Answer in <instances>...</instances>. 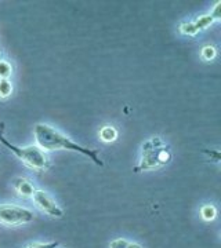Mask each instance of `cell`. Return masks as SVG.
<instances>
[{
  "label": "cell",
  "mask_w": 221,
  "mask_h": 248,
  "mask_svg": "<svg viewBox=\"0 0 221 248\" xmlns=\"http://www.w3.org/2000/svg\"><path fill=\"white\" fill-rule=\"evenodd\" d=\"M11 66L10 63L4 61H0V79H9V76L11 75Z\"/></svg>",
  "instance_id": "cell-11"
},
{
  "label": "cell",
  "mask_w": 221,
  "mask_h": 248,
  "mask_svg": "<svg viewBox=\"0 0 221 248\" xmlns=\"http://www.w3.org/2000/svg\"><path fill=\"white\" fill-rule=\"evenodd\" d=\"M13 91V86L9 79H0V97H9Z\"/></svg>",
  "instance_id": "cell-9"
},
{
  "label": "cell",
  "mask_w": 221,
  "mask_h": 248,
  "mask_svg": "<svg viewBox=\"0 0 221 248\" xmlns=\"http://www.w3.org/2000/svg\"><path fill=\"white\" fill-rule=\"evenodd\" d=\"M13 186L16 187V190H17L18 193L21 196H24V197H32L34 193H35L34 185L25 178H16L13 181Z\"/></svg>",
  "instance_id": "cell-7"
},
{
  "label": "cell",
  "mask_w": 221,
  "mask_h": 248,
  "mask_svg": "<svg viewBox=\"0 0 221 248\" xmlns=\"http://www.w3.org/2000/svg\"><path fill=\"white\" fill-rule=\"evenodd\" d=\"M58 247V243L57 241H53V243H36V244H32L28 248H57Z\"/></svg>",
  "instance_id": "cell-12"
},
{
  "label": "cell",
  "mask_w": 221,
  "mask_h": 248,
  "mask_svg": "<svg viewBox=\"0 0 221 248\" xmlns=\"http://www.w3.org/2000/svg\"><path fill=\"white\" fill-rule=\"evenodd\" d=\"M127 248H141V246L134 244V243H129V244H127Z\"/></svg>",
  "instance_id": "cell-16"
},
{
  "label": "cell",
  "mask_w": 221,
  "mask_h": 248,
  "mask_svg": "<svg viewBox=\"0 0 221 248\" xmlns=\"http://www.w3.org/2000/svg\"><path fill=\"white\" fill-rule=\"evenodd\" d=\"M171 159V153L169 148L162 142L160 138H151L142 145V156L140 164L134 169V172H141L148 170L156 169L168 164Z\"/></svg>",
  "instance_id": "cell-2"
},
{
  "label": "cell",
  "mask_w": 221,
  "mask_h": 248,
  "mask_svg": "<svg viewBox=\"0 0 221 248\" xmlns=\"http://www.w3.org/2000/svg\"><path fill=\"white\" fill-rule=\"evenodd\" d=\"M35 140L37 146L44 151H72L82 153L85 156H87L94 164H97L100 167L104 166V163L100 160V151L98 149H88L85 146H80L79 143L73 142L68 137H65L60 131L54 130L53 127L47 125V124H36L35 125Z\"/></svg>",
  "instance_id": "cell-1"
},
{
  "label": "cell",
  "mask_w": 221,
  "mask_h": 248,
  "mask_svg": "<svg viewBox=\"0 0 221 248\" xmlns=\"http://www.w3.org/2000/svg\"><path fill=\"white\" fill-rule=\"evenodd\" d=\"M214 48L213 47H204V50H202V57H204V60H212L213 57H214Z\"/></svg>",
  "instance_id": "cell-14"
},
{
  "label": "cell",
  "mask_w": 221,
  "mask_h": 248,
  "mask_svg": "<svg viewBox=\"0 0 221 248\" xmlns=\"http://www.w3.org/2000/svg\"><path fill=\"white\" fill-rule=\"evenodd\" d=\"M201 213H202V217H204L206 221H212V219H214V217H216V208L213 205H204Z\"/></svg>",
  "instance_id": "cell-10"
},
{
  "label": "cell",
  "mask_w": 221,
  "mask_h": 248,
  "mask_svg": "<svg viewBox=\"0 0 221 248\" xmlns=\"http://www.w3.org/2000/svg\"><path fill=\"white\" fill-rule=\"evenodd\" d=\"M116 130L114 127H104L101 131H100V137H101V140L105 142H111V141H115L116 140Z\"/></svg>",
  "instance_id": "cell-8"
},
{
  "label": "cell",
  "mask_w": 221,
  "mask_h": 248,
  "mask_svg": "<svg viewBox=\"0 0 221 248\" xmlns=\"http://www.w3.org/2000/svg\"><path fill=\"white\" fill-rule=\"evenodd\" d=\"M35 219V215L27 208L18 207L14 204L0 205V223L6 226H18Z\"/></svg>",
  "instance_id": "cell-4"
},
{
  "label": "cell",
  "mask_w": 221,
  "mask_h": 248,
  "mask_svg": "<svg viewBox=\"0 0 221 248\" xmlns=\"http://www.w3.org/2000/svg\"><path fill=\"white\" fill-rule=\"evenodd\" d=\"M32 197H34L36 207L39 210H42L43 213L47 214V215H50L53 218H62L64 217V211L55 204V202L46 192H43V190H35V193H34Z\"/></svg>",
  "instance_id": "cell-6"
},
{
  "label": "cell",
  "mask_w": 221,
  "mask_h": 248,
  "mask_svg": "<svg viewBox=\"0 0 221 248\" xmlns=\"http://www.w3.org/2000/svg\"><path fill=\"white\" fill-rule=\"evenodd\" d=\"M202 152L206 153V155H209V156H212V157H214V161H216V163H219V161H220V153H219V152L206 151V149H204Z\"/></svg>",
  "instance_id": "cell-15"
},
{
  "label": "cell",
  "mask_w": 221,
  "mask_h": 248,
  "mask_svg": "<svg viewBox=\"0 0 221 248\" xmlns=\"http://www.w3.org/2000/svg\"><path fill=\"white\" fill-rule=\"evenodd\" d=\"M0 142L7 149L13 152L18 159L22 160V163L28 166L29 169L36 170V171H46L50 167V160L39 146L31 145V146H25V148H19L17 145L11 143L7 138H4L3 128H0Z\"/></svg>",
  "instance_id": "cell-3"
},
{
  "label": "cell",
  "mask_w": 221,
  "mask_h": 248,
  "mask_svg": "<svg viewBox=\"0 0 221 248\" xmlns=\"http://www.w3.org/2000/svg\"><path fill=\"white\" fill-rule=\"evenodd\" d=\"M217 18H220V3H217V6H216V9H214L212 14L202 16V17H199L194 22H188V24L181 25V32L188 36H194L199 31H204L209 25H212Z\"/></svg>",
  "instance_id": "cell-5"
},
{
  "label": "cell",
  "mask_w": 221,
  "mask_h": 248,
  "mask_svg": "<svg viewBox=\"0 0 221 248\" xmlns=\"http://www.w3.org/2000/svg\"><path fill=\"white\" fill-rule=\"evenodd\" d=\"M127 244H129V241H126L124 239H118L111 243L109 248H127Z\"/></svg>",
  "instance_id": "cell-13"
}]
</instances>
